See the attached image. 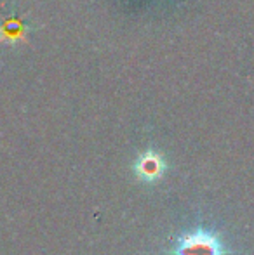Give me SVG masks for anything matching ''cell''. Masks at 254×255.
<instances>
[{"instance_id":"cell-3","label":"cell","mask_w":254,"mask_h":255,"mask_svg":"<svg viewBox=\"0 0 254 255\" xmlns=\"http://www.w3.org/2000/svg\"><path fill=\"white\" fill-rule=\"evenodd\" d=\"M30 30L26 21L16 16L0 19V42L7 45H16L17 42L26 40V33Z\"/></svg>"},{"instance_id":"cell-1","label":"cell","mask_w":254,"mask_h":255,"mask_svg":"<svg viewBox=\"0 0 254 255\" xmlns=\"http://www.w3.org/2000/svg\"><path fill=\"white\" fill-rule=\"evenodd\" d=\"M221 243L213 233L195 231L183 236L174 249V255H221Z\"/></svg>"},{"instance_id":"cell-2","label":"cell","mask_w":254,"mask_h":255,"mask_svg":"<svg viewBox=\"0 0 254 255\" xmlns=\"http://www.w3.org/2000/svg\"><path fill=\"white\" fill-rule=\"evenodd\" d=\"M134 170L138 177L143 179V181H157L159 177H162L164 170H166V161L159 153L150 149V151L143 153L138 158Z\"/></svg>"}]
</instances>
